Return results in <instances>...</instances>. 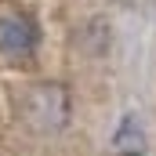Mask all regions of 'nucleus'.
<instances>
[{
	"label": "nucleus",
	"mask_w": 156,
	"mask_h": 156,
	"mask_svg": "<svg viewBox=\"0 0 156 156\" xmlns=\"http://www.w3.org/2000/svg\"><path fill=\"white\" fill-rule=\"evenodd\" d=\"M22 116L40 134H55L69 123V91L62 83H37L22 94Z\"/></svg>",
	"instance_id": "nucleus-1"
},
{
	"label": "nucleus",
	"mask_w": 156,
	"mask_h": 156,
	"mask_svg": "<svg viewBox=\"0 0 156 156\" xmlns=\"http://www.w3.org/2000/svg\"><path fill=\"white\" fill-rule=\"evenodd\" d=\"M40 47V26L29 15H4L0 18V55H7L11 62H26L33 58Z\"/></svg>",
	"instance_id": "nucleus-2"
},
{
	"label": "nucleus",
	"mask_w": 156,
	"mask_h": 156,
	"mask_svg": "<svg viewBox=\"0 0 156 156\" xmlns=\"http://www.w3.org/2000/svg\"><path fill=\"white\" fill-rule=\"evenodd\" d=\"M127 156H138V153H127Z\"/></svg>",
	"instance_id": "nucleus-3"
}]
</instances>
